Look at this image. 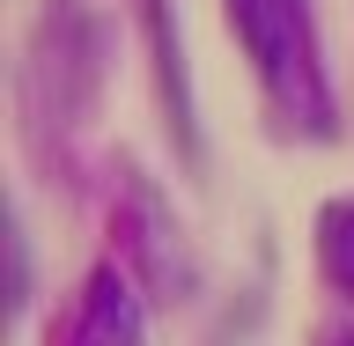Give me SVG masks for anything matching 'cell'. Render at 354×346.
I'll list each match as a JSON object with an SVG mask.
<instances>
[{
    "instance_id": "cell-2",
    "label": "cell",
    "mask_w": 354,
    "mask_h": 346,
    "mask_svg": "<svg viewBox=\"0 0 354 346\" xmlns=\"http://www.w3.org/2000/svg\"><path fill=\"white\" fill-rule=\"evenodd\" d=\"M66 346H140V302L118 273H96L88 280V302L66 331Z\"/></svg>"
},
{
    "instance_id": "cell-1",
    "label": "cell",
    "mask_w": 354,
    "mask_h": 346,
    "mask_svg": "<svg viewBox=\"0 0 354 346\" xmlns=\"http://www.w3.org/2000/svg\"><path fill=\"white\" fill-rule=\"evenodd\" d=\"M229 30L243 37L259 81L273 88V104L303 126H325V66H317V30H310V0H229Z\"/></svg>"
},
{
    "instance_id": "cell-4",
    "label": "cell",
    "mask_w": 354,
    "mask_h": 346,
    "mask_svg": "<svg viewBox=\"0 0 354 346\" xmlns=\"http://www.w3.org/2000/svg\"><path fill=\"white\" fill-rule=\"evenodd\" d=\"M347 346H354V339H347Z\"/></svg>"
},
{
    "instance_id": "cell-3",
    "label": "cell",
    "mask_w": 354,
    "mask_h": 346,
    "mask_svg": "<svg viewBox=\"0 0 354 346\" xmlns=\"http://www.w3.org/2000/svg\"><path fill=\"white\" fill-rule=\"evenodd\" d=\"M317 251H325V273H332V280L354 287V199L325 206V221H317Z\"/></svg>"
}]
</instances>
